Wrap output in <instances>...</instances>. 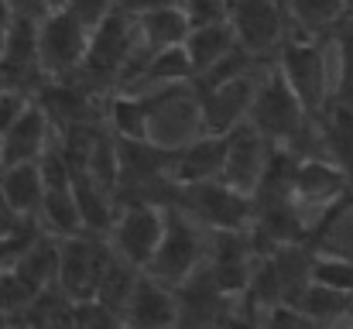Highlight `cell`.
<instances>
[{"label":"cell","instance_id":"cell-30","mask_svg":"<svg viewBox=\"0 0 353 329\" xmlns=\"http://www.w3.org/2000/svg\"><path fill=\"white\" fill-rule=\"evenodd\" d=\"M0 172H3V154H0Z\"/></svg>","mask_w":353,"mask_h":329},{"label":"cell","instance_id":"cell-4","mask_svg":"<svg viewBox=\"0 0 353 329\" xmlns=\"http://www.w3.org/2000/svg\"><path fill=\"white\" fill-rule=\"evenodd\" d=\"M175 206L210 230H247L254 219V199L234 186H227L223 179L179 186Z\"/></svg>","mask_w":353,"mask_h":329},{"label":"cell","instance_id":"cell-23","mask_svg":"<svg viewBox=\"0 0 353 329\" xmlns=\"http://www.w3.org/2000/svg\"><path fill=\"white\" fill-rule=\"evenodd\" d=\"M182 10H185V17H189L192 28H203V24L227 21L230 3L227 0H182Z\"/></svg>","mask_w":353,"mask_h":329},{"label":"cell","instance_id":"cell-6","mask_svg":"<svg viewBox=\"0 0 353 329\" xmlns=\"http://www.w3.org/2000/svg\"><path fill=\"white\" fill-rule=\"evenodd\" d=\"M110 257H114V243H107V237H97V233L62 237L59 271H55L59 288H62L72 302L93 299Z\"/></svg>","mask_w":353,"mask_h":329},{"label":"cell","instance_id":"cell-21","mask_svg":"<svg viewBox=\"0 0 353 329\" xmlns=\"http://www.w3.org/2000/svg\"><path fill=\"white\" fill-rule=\"evenodd\" d=\"M137 264L134 261H127L123 254L114 250V257L107 261V268H103V278H100V285H97V302H103L110 312H117L123 316V306H127V299H130V288H134V281H137Z\"/></svg>","mask_w":353,"mask_h":329},{"label":"cell","instance_id":"cell-3","mask_svg":"<svg viewBox=\"0 0 353 329\" xmlns=\"http://www.w3.org/2000/svg\"><path fill=\"white\" fill-rule=\"evenodd\" d=\"M90 34H93V28H86L69 7L48 10L38 21V66H41V72L52 79H72L86 62Z\"/></svg>","mask_w":353,"mask_h":329},{"label":"cell","instance_id":"cell-22","mask_svg":"<svg viewBox=\"0 0 353 329\" xmlns=\"http://www.w3.org/2000/svg\"><path fill=\"white\" fill-rule=\"evenodd\" d=\"M340 186V175L319 161H302L299 172H295V199H326L333 196Z\"/></svg>","mask_w":353,"mask_h":329},{"label":"cell","instance_id":"cell-19","mask_svg":"<svg viewBox=\"0 0 353 329\" xmlns=\"http://www.w3.org/2000/svg\"><path fill=\"white\" fill-rule=\"evenodd\" d=\"M196 69H192V59L185 52V41L182 45H168L161 52H148L141 72L134 76V83H148V86H179V83H192Z\"/></svg>","mask_w":353,"mask_h":329},{"label":"cell","instance_id":"cell-11","mask_svg":"<svg viewBox=\"0 0 353 329\" xmlns=\"http://www.w3.org/2000/svg\"><path fill=\"white\" fill-rule=\"evenodd\" d=\"M120 323L127 326H179V299L175 288L161 285L154 275H148L144 268L137 271V281L130 288V299L123 306Z\"/></svg>","mask_w":353,"mask_h":329},{"label":"cell","instance_id":"cell-8","mask_svg":"<svg viewBox=\"0 0 353 329\" xmlns=\"http://www.w3.org/2000/svg\"><path fill=\"white\" fill-rule=\"evenodd\" d=\"M165 219H168V206L158 203H123V210L114 219L110 230V243L114 250L123 254L127 261H134L137 268H144L165 233Z\"/></svg>","mask_w":353,"mask_h":329},{"label":"cell","instance_id":"cell-12","mask_svg":"<svg viewBox=\"0 0 353 329\" xmlns=\"http://www.w3.org/2000/svg\"><path fill=\"white\" fill-rule=\"evenodd\" d=\"M52 117L38 100H31L21 110V117L0 134V154H3V168L17 165V161H38L41 151L52 144Z\"/></svg>","mask_w":353,"mask_h":329},{"label":"cell","instance_id":"cell-29","mask_svg":"<svg viewBox=\"0 0 353 329\" xmlns=\"http://www.w3.org/2000/svg\"><path fill=\"white\" fill-rule=\"evenodd\" d=\"M45 3H48V7H52V10H59V7H65V3H69V0H45Z\"/></svg>","mask_w":353,"mask_h":329},{"label":"cell","instance_id":"cell-14","mask_svg":"<svg viewBox=\"0 0 353 329\" xmlns=\"http://www.w3.org/2000/svg\"><path fill=\"white\" fill-rule=\"evenodd\" d=\"M285 79L292 83V90L299 93L302 107L312 110L319 103V93H323V59L316 48L302 45V41H285L281 45V66Z\"/></svg>","mask_w":353,"mask_h":329},{"label":"cell","instance_id":"cell-16","mask_svg":"<svg viewBox=\"0 0 353 329\" xmlns=\"http://www.w3.org/2000/svg\"><path fill=\"white\" fill-rule=\"evenodd\" d=\"M0 192L3 199L14 206V213L21 217H38L41 213V199H45V179H41V168L38 161H17V165H7L0 172Z\"/></svg>","mask_w":353,"mask_h":329},{"label":"cell","instance_id":"cell-5","mask_svg":"<svg viewBox=\"0 0 353 329\" xmlns=\"http://www.w3.org/2000/svg\"><path fill=\"white\" fill-rule=\"evenodd\" d=\"M302 100L299 93L292 90V83L285 79V72L274 66L268 76L257 79V90H254V100L247 110V120L271 141V144H285L292 141L299 130H302Z\"/></svg>","mask_w":353,"mask_h":329},{"label":"cell","instance_id":"cell-7","mask_svg":"<svg viewBox=\"0 0 353 329\" xmlns=\"http://www.w3.org/2000/svg\"><path fill=\"white\" fill-rule=\"evenodd\" d=\"M254 90H257V83L250 72L223 79L216 86H192L196 110H199V130L203 134H230L240 120H247Z\"/></svg>","mask_w":353,"mask_h":329},{"label":"cell","instance_id":"cell-9","mask_svg":"<svg viewBox=\"0 0 353 329\" xmlns=\"http://www.w3.org/2000/svg\"><path fill=\"white\" fill-rule=\"evenodd\" d=\"M268 151H271V141H268L250 120H240L234 130L227 134V161H223L220 179H223L227 186H234V189L250 196V192L257 189L261 172H264Z\"/></svg>","mask_w":353,"mask_h":329},{"label":"cell","instance_id":"cell-17","mask_svg":"<svg viewBox=\"0 0 353 329\" xmlns=\"http://www.w3.org/2000/svg\"><path fill=\"white\" fill-rule=\"evenodd\" d=\"M236 45H240V41H236V31H234V24H230V17H227V21H216V24L192 28L189 38H185V52H189L192 69H196L192 79H199V76L210 72L216 62H223Z\"/></svg>","mask_w":353,"mask_h":329},{"label":"cell","instance_id":"cell-28","mask_svg":"<svg viewBox=\"0 0 353 329\" xmlns=\"http://www.w3.org/2000/svg\"><path fill=\"white\" fill-rule=\"evenodd\" d=\"M10 21H14V3L10 0H0V31H7Z\"/></svg>","mask_w":353,"mask_h":329},{"label":"cell","instance_id":"cell-26","mask_svg":"<svg viewBox=\"0 0 353 329\" xmlns=\"http://www.w3.org/2000/svg\"><path fill=\"white\" fill-rule=\"evenodd\" d=\"M65 7H69L86 28H97V24L117 7V0H69Z\"/></svg>","mask_w":353,"mask_h":329},{"label":"cell","instance_id":"cell-24","mask_svg":"<svg viewBox=\"0 0 353 329\" xmlns=\"http://www.w3.org/2000/svg\"><path fill=\"white\" fill-rule=\"evenodd\" d=\"M312 278L323 281V285H330V288H350L353 285V268L350 264H340V261H326V257H319V261L312 264Z\"/></svg>","mask_w":353,"mask_h":329},{"label":"cell","instance_id":"cell-32","mask_svg":"<svg viewBox=\"0 0 353 329\" xmlns=\"http://www.w3.org/2000/svg\"><path fill=\"white\" fill-rule=\"evenodd\" d=\"M227 3H230V0H227Z\"/></svg>","mask_w":353,"mask_h":329},{"label":"cell","instance_id":"cell-18","mask_svg":"<svg viewBox=\"0 0 353 329\" xmlns=\"http://www.w3.org/2000/svg\"><path fill=\"white\" fill-rule=\"evenodd\" d=\"M168 86L151 93V97H134V93H117L107 103V120L117 137H151V117L158 103L165 100Z\"/></svg>","mask_w":353,"mask_h":329},{"label":"cell","instance_id":"cell-10","mask_svg":"<svg viewBox=\"0 0 353 329\" xmlns=\"http://www.w3.org/2000/svg\"><path fill=\"white\" fill-rule=\"evenodd\" d=\"M230 24L236 41L264 62V55L281 41V7L278 0H230Z\"/></svg>","mask_w":353,"mask_h":329},{"label":"cell","instance_id":"cell-27","mask_svg":"<svg viewBox=\"0 0 353 329\" xmlns=\"http://www.w3.org/2000/svg\"><path fill=\"white\" fill-rule=\"evenodd\" d=\"M292 7H295L299 21L312 24V21L330 17V14H333V7H336V0H292Z\"/></svg>","mask_w":353,"mask_h":329},{"label":"cell","instance_id":"cell-20","mask_svg":"<svg viewBox=\"0 0 353 329\" xmlns=\"http://www.w3.org/2000/svg\"><path fill=\"white\" fill-rule=\"evenodd\" d=\"M41 226L52 233V237H76V233H86L83 226V213L76 206V196H72V186L65 189H45V199H41Z\"/></svg>","mask_w":353,"mask_h":329},{"label":"cell","instance_id":"cell-15","mask_svg":"<svg viewBox=\"0 0 353 329\" xmlns=\"http://www.w3.org/2000/svg\"><path fill=\"white\" fill-rule=\"evenodd\" d=\"M137 28H141V48L144 52H161L168 45H182L192 31L182 3H161V7L141 10Z\"/></svg>","mask_w":353,"mask_h":329},{"label":"cell","instance_id":"cell-1","mask_svg":"<svg viewBox=\"0 0 353 329\" xmlns=\"http://www.w3.org/2000/svg\"><path fill=\"white\" fill-rule=\"evenodd\" d=\"M141 48V28H137V14H130L127 7H114L90 34V48H86V62L76 72V79H90V83H114L120 79L123 66L137 55Z\"/></svg>","mask_w":353,"mask_h":329},{"label":"cell","instance_id":"cell-31","mask_svg":"<svg viewBox=\"0 0 353 329\" xmlns=\"http://www.w3.org/2000/svg\"><path fill=\"white\" fill-rule=\"evenodd\" d=\"M0 41H3V31H0Z\"/></svg>","mask_w":353,"mask_h":329},{"label":"cell","instance_id":"cell-2","mask_svg":"<svg viewBox=\"0 0 353 329\" xmlns=\"http://www.w3.org/2000/svg\"><path fill=\"white\" fill-rule=\"evenodd\" d=\"M203 261H206V243H203L199 223L192 217H185L179 206H168L165 233H161L151 261L144 264V271L154 275L161 285L179 288Z\"/></svg>","mask_w":353,"mask_h":329},{"label":"cell","instance_id":"cell-25","mask_svg":"<svg viewBox=\"0 0 353 329\" xmlns=\"http://www.w3.org/2000/svg\"><path fill=\"white\" fill-rule=\"evenodd\" d=\"M31 103V97H28V90H21V86H3L0 90V134L21 117V110Z\"/></svg>","mask_w":353,"mask_h":329},{"label":"cell","instance_id":"cell-13","mask_svg":"<svg viewBox=\"0 0 353 329\" xmlns=\"http://www.w3.org/2000/svg\"><path fill=\"white\" fill-rule=\"evenodd\" d=\"M223 161H227V134H203V137H192L189 144H182L172 179L179 186L210 182V179H220Z\"/></svg>","mask_w":353,"mask_h":329}]
</instances>
